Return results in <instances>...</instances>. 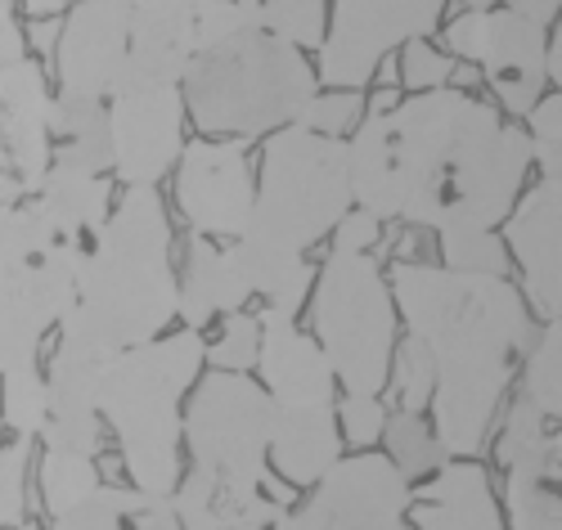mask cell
<instances>
[{
  "label": "cell",
  "instance_id": "cell-7",
  "mask_svg": "<svg viewBox=\"0 0 562 530\" xmlns=\"http://www.w3.org/2000/svg\"><path fill=\"white\" fill-rule=\"evenodd\" d=\"M315 342L347 392H383L396 347V302L369 252H329L311 287Z\"/></svg>",
  "mask_w": 562,
  "mask_h": 530
},
{
  "label": "cell",
  "instance_id": "cell-40",
  "mask_svg": "<svg viewBox=\"0 0 562 530\" xmlns=\"http://www.w3.org/2000/svg\"><path fill=\"white\" fill-rule=\"evenodd\" d=\"M383 422H387V405H383L379 392H347L342 414H338V431L351 446L369 450L373 441L383 437Z\"/></svg>",
  "mask_w": 562,
  "mask_h": 530
},
{
  "label": "cell",
  "instance_id": "cell-4",
  "mask_svg": "<svg viewBox=\"0 0 562 530\" xmlns=\"http://www.w3.org/2000/svg\"><path fill=\"white\" fill-rule=\"evenodd\" d=\"M184 113L207 135L252 139L289 126L315 94V68L302 45L244 23L216 41L194 45L180 77Z\"/></svg>",
  "mask_w": 562,
  "mask_h": 530
},
{
  "label": "cell",
  "instance_id": "cell-42",
  "mask_svg": "<svg viewBox=\"0 0 562 530\" xmlns=\"http://www.w3.org/2000/svg\"><path fill=\"white\" fill-rule=\"evenodd\" d=\"M379 225L383 221H373L369 212H347L334 229H338V238H334V252H373L379 248Z\"/></svg>",
  "mask_w": 562,
  "mask_h": 530
},
{
  "label": "cell",
  "instance_id": "cell-5",
  "mask_svg": "<svg viewBox=\"0 0 562 530\" xmlns=\"http://www.w3.org/2000/svg\"><path fill=\"white\" fill-rule=\"evenodd\" d=\"M203 351L207 347L199 328H184V332H167V337H154V342L117 351L100 373L95 409H100V422L117 431L135 490L145 495L176 490L180 418H184V396L199 382Z\"/></svg>",
  "mask_w": 562,
  "mask_h": 530
},
{
  "label": "cell",
  "instance_id": "cell-49",
  "mask_svg": "<svg viewBox=\"0 0 562 530\" xmlns=\"http://www.w3.org/2000/svg\"><path fill=\"white\" fill-rule=\"evenodd\" d=\"M23 530H36V526H23Z\"/></svg>",
  "mask_w": 562,
  "mask_h": 530
},
{
  "label": "cell",
  "instance_id": "cell-14",
  "mask_svg": "<svg viewBox=\"0 0 562 530\" xmlns=\"http://www.w3.org/2000/svg\"><path fill=\"white\" fill-rule=\"evenodd\" d=\"M257 180L244 144L203 139L176 158V207L199 238H239L252 221Z\"/></svg>",
  "mask_w": 562,
  "mask_h": 530
},
{
  "label": "cell",
  "instance_id": "cell-8",
  "mask_svg": "<svg viewBox=\"0 0 562 530\" xmlns=\"http://www.w3.org/2000/svg\"><path fill=\"white\" fill-rule=\"evenodd\" d=\"M180 431L190 441L194 467L244 486H261L270 476V396L248 373L212 369L190 396Z\"/></svg>",
  "mask_w": 562,
  "mask_h": 530
},
{
  "label": "cell",
  "instance_id": "cell-32",
  "mask_svg": "<svg viewBox=\"0 0 562 530\" xmlns=\"http://www.w3.org/2000/svg\"><path fill=\"white\" fill-rule=\"evenodd\" d=\"M239 5H248L266 32L293 45H319L329 23V0H239Z\"/></svg>",
  "mask_w": 562,
  "mask_h": 530
},
{
  "label": "cell",
  "instance_id": "cell-17",
  "mask_svg": "<svg viewBox=\"0 0 562 530\" xmlns=\"http://www.w3.org/2000/svg\"><path fill=\"white\" fill-rule=\"evenodd\" d=\"M558 216H562V199H558V184H549V180H536L504 216V225H508L504 248L522 266V302L536 311V324H558V315H562Z\"/></svg>",
  "mask_w": 562,
  "mask_h": 530
},
{
  "label": "cell",
  "instance_id": "cell-22",
  "mask_svg": "<svg viewBox=\"0 0 562 530\" xmlns=\"http://www.w3.org/2000/svg\"><path fill=\"white\" fill-rule=\"evenodd\" d=\"M171 508H176L180 530H270L279 521V504L261 486L225 481L203 467L176 481Z\"/></svg>",
  "mask_w": 562,
  "mask_h": 530
},
{
  "label": "cell",
  "instance_id": "cell-33",
  "mask_svg": "<svg viewBox=\"0 0 562 530\" xmlns=\"http://www.w3.org/2000/svg\"><path fill=\"white\" fill-rule=\"evenodd\" d=\"M145 504V490H122V486H100L72 508L55 517V530H126L131 512Z\"/></svg>",
  "mask_w": 562,
  "mask_h": 530
},
{
  "label": "cell",
  "instance_id": "cell-47",
  "mask_svg": "<svg viewBox=\"0 0 562 530\" xmlns=\"http://www.w3.org/2000/svg\"><path fill=\"white\" fill-rule=\"evenodd\" d=\"M32 19H59L68 10V0H19Z\"/></svg>",
  "mask_w": 562,
  "mask_h": 530
},
{
  "label": "cell",
  "instance_id": "cell-45",
  "mask_svg": "<svg viewBox=\"0 0 562 530\" xmlns=\"http://www.w3.org/2000/svg\"><path fill=\"white\" fill-rule=\"evenodd\" d=\"M508 10L531 19V23H540V27H553L558 23V0H508Z\"/></svg>",
  "mask_w": 562,
  "mask_h": 530
},
{
  "label": "cell",
  "instance_id": "cell-20",
  "mask_svg": "<svg viewBox=\"0 0 562 530\" xmlns=\"http://www.w3.org/2000/svg\"><path fill=\"white\" fill-rule=\"evenodd\" d=\"M199 0H126V64L131 77L180 81L194 55Z\"/></svg>",
  "mask_w": 562,
  "mask_h": 530
},
{
  "label": "cell",
  "instance_id": "cell-18",
  "mask_svg": "<svg viewBox=\"0 0 562 530\" xmlns=\"http://www.w3.org/2000/svg\"><path fill=\"white\" fill-rule=\"evenodd\" d=\"M23 203L45 238V248L81 261L90 238L100 234L104 216L113 212V184H109V176L81 171L68 162H50V171L41 176L32 199H23Z\"/></svg>",
  "mask_w": 562,
  "mask_h": 530
},
{
  "label": "cell",
  "instance_id": "cell-10",
  "mask_svg": "<svg viewBox=\"0 0 562 530\" xmlns=\"http://www.w3.org/2000/svg\"><path fill=\"white\" fill-rule=\"evenodd\" d=\"M450 55L477 64L495 90V100L508 113H531L544 94V50H549V27L504 10H463L446 27Z\"/></svg>",
  "mask_w": 562,
  "mask_h": 530
},
{
  "label": "cell",
  "instance_id": "cell-30",
  "mask_svg": "<svg viewBox=\"0 0 562 530\" xmlns=\"http://www.w3.org/2000/svg\"><path fill=\"white\" fill-rule=\"evenodd\" d=\"M383 441H387V459H392V467L401 476H428L432 467L446 463V454H441V446L432 437V427L424 422V414H405V409L387 414Z\"/></svg>",
  "mask_w": 562,
  "mask_h": 530
},
{
  "label": "cell",
  "instance_id": "cell-21",
  "mask_svg": "<svg viewBox=\"0 0 562 530\" xmlns=\"http://www.w3.org/2000/svg\"><path fill=\"white\" fill-rule=\"evenodd\" d=\"M266 459L289 486H315L342 459L338 405H270Z\"/></svg>",
  "mask_w": 562,
  "mask_h": 530
},
{
  "label": "cell",
  "instance_id": "cell-11",
  "mask_svg": "<svg viewBox=\"0 0 562 530\" xmlns=\"http://www.w3.org/2000/svg\"><path fill=\"white\" fill-rule=\"evenodd\" d=\"M109 149L113 171L131 184H158L184 149V94L180 81L131 77L109 94Z\"/></svg>",
  "mask_w": 562,
  "mask_h": 530
},
{
  "label": "cell",
  "instance_id": "cell-9",
  "mask_svg": "<svg viewBox=\"0 0 562 530\" xmlns=\"http://www.w3.org/2000/svg\"><path fill=\"white\" fill-rule=\"evenodd\" d=\"M446 0H334L319 36L315 81L329 90H360L405 41L432 36Z\"/></svg>",
  "mask_w": 562,
  "mask_h": 530
},
{
  "label": "cell",
  "instance_id": "cell-29",
  "mask_svg": "<svg viewBox=\"0 0 562 530\" xmlns=\"http://www.w3.org/2000/svg\"><path fill=\"white\" fill-rule=\"evenodd\" d=\"M95 486H100L95 459L45 446V454H41V499H45V512L59 517L64 508H72L77 499H86Z\"/></svg>",
  "mask_w": 562,
  "mask_h": 530
},
{
  "label": "cell",
  "instance_id": "cell-23",
  "mask_svg": "<svg viewBox=\"0 0 562 530\" xmlns=\"http://www.w3.org/2000/svg\"><path fill=\"white\" fill-rule=\"evenodd\" d=\"M418 530H504V517L491 499L486 467L473 459H446V467L414 499Z\"/></svg>",
  "mask_w": 562,
  "mask_h": 530
},
{
  "label": "cell",
  "instance_id": "cell-13",
  "mask_svg": "<svg viewBox=\"0 0 562 530\" xmlns=\"http://www.w3.org/2000/svg\"><path fill=\"white\" fill-rule=\"evenodd\" d=\"M495 454L504 463L508 526L513 530H562V508H558V472H562L558 418L544 414L540 405H531L527 396H513Z\"/></svg>",
  "mask_w": 562,
  "mask_h": 530
},
{
  "label": "cell",
  "instance_id": "cell-34",
  "mask_svg": "<svg viewBox=\"0 0 562 530\" xmlns=\"http://www.w3.org/2000/svg\"><path fill=\"white\" fill-rule=\"evenodd\" d=\"M45 409H50V392L36 369H14L0 373V422L14 427V437H36Z\"/></svg>",
  "mask_w": 562,
  "mask_h": 530
},
{
  "label": "cell",
  "instance_id": "cell-35",
  "mask_svg": "<svg viewBox=\"0 0 562 530\" xmlns=\"http://www.w3.org/2000/svg\"><path fill=\"white\" fill-rule=\"evenodd\" d=\"M441 257L450 270L463 274H504L508 270V248L495 229H450L441 234Z\"/></svg>",
  "mask_w": 562,
  "mask_h": 530
},
{
  "label": "cell",
  "instance_id": "cell-43",
  "mask_svg": "<svg viewBox=\"0 0 562 530\" xmlns=\"http://www.w3.org/2000/svg\"><path fill=\"white\" fill-rule=\"evenodd\" d=\"M27 55V36H23V23H19V10L14 0H0V68H10Z\"/></svg>",
  "mask_w": 562,
  "mask_h": 530
},
{
  "label": "cell",
  "instance_id": "cell-44",
  "mask_svg": "<svg viewBox=\"0 0 562 530\" xmlns=\"http://www.w3.org/2000/svg\"><path fill=\"white\" fill-rule=\"evenodd\" d=\"M126 530H180L176 508H171V495H145V504L131 512Z\"/></svg>",
  "mask_w": 562,
  "mask_h": 530
},
{
  "label": "cell",
  "instance_id": "cell-31",
  "mask_svg": "<svg viewBox=\"0 0 562 530\" xmlns=\"http://www.w3.org/2000/svg\"><path fill=\"white\" fill-rule=\"evenodd\" d=\"M387 387L396 396V409L405 414H424L437 387V364L432 351L418 342V337H405L401 347H392V364H387Z\"/></svg>",
  "mask_w": 562,
  "mask_h": 530
},
{
  "label": "cell",
  "instance_id": "cell-37",
  "mask_svg": "<svg viewBox=\"0 0 562 530\" xmlns=\"http://www.w3.org/2000/svg\"><path fill=\"white\" fill-rule=\"evenodd\" d=\"M360 90H329V94H311V100L297 109V126H306V131H319V135H334V139H342V131H351L356 122H360Z\"/></svg>",
  "mask_w": 562,
  "mask_h": 530
},
{
  "label": "cell",
  "instance_id": "cell-25",
  "mask_svg": "<svg viewBox=\"0 0 562 530\" xmlns=\"http://www.w3.org/2000/svg\"><path fill=\"white\" fill-rule=\"evenodd\" d=\"M229 252H234V261H239L252 293L266 297V311L297 315L306 306V293H311L315 274H311V266H306V257L297 248L244 229L239 238H229Z\"/></svg>",
  "mask_w": 562,
  "mask_h": 530
},
{
  "label": "cell",
  "instance_id": "cell-28",
  "mask_svg": "<svg viewBox=\"0 0 562 530\" xmlns=\"http://www.w3.org/2000/svg\"><path fill=\"white\" fill-rule=\"evenodd\" d=\"M558 360H562V337L558 324H536L531 342L522 347V392L531 405L544 414H562V382H558Z\"/></svg>",
  "mask_w": 562,
  "mask_h": 530
},
{
  "label": "cell",
  "instance_id": "cell-39",
  "mask_svg": "<svg viewBox=\"0 0 562 530\" xmlns=\"http://www.w3.org/2000/svg\"><path fill=\"white\" fill-rule=\"evenodd\" d=\"M32 459V437H14L0 450V530H14L23 521V472Z\"/></svg>",
  "mask_w": 562,
  "mask_h": 530
},
{
  "label": "cell",
  "instance_id": "cell-41",
  "mask_svg": "<svg viewBox=\"0 0 562 530\" xmlns=\"http://www.w3.org/2000/svg\"><path fill=\"white\" fill-rule=\"evenodd\" d=\"M450 59L441 50H432L428 36L418 41H405L401 45V77L409 90H437V86H450Z\"/></svg>",
  "mask_w": 562,
  "mask_h": 530
},
{
  "label": "cell",
  "instance_id": "cell-15",
  "mask_svg": "<svg viewBox=\"0 0 562 530\" xmlns=\"http://www.w3.org/2000/svg\"><path fill=\"white\" fill-rule=\"evenodd\" d=\"M50 162V77L23 55L0 68V203L32 199Z\"/></svg>",
  "mask_w": 562,
  "mask_h": 530
},
{
  "label": "cell",
  "instance_id": "cell-3",
  "mask_svg": "<svg viewBox=\"0 0 562 530\" xmlns=\"http://www.w3.org/2000/svg\"><path fill=\"white\" fill-rule=\"evenodd\" d=\"M176 319L171 221L154 184H131L104 216L100 234L77 266V302L59 319L90 337L100 351L154 342Z\"/></svg>",
  "mask_w": 562,
  "mask_h": 530
},
{
  "label": "cell",
  "instance_id": "cell-38",
  "mask_svg": "<svg viewBox=\"0 0 562 530\" xmlns=\"http://www.w3.org/2000/svg\"><path fill=\"white\" fill-rule=\"evenodd\" d=\"M531 117V162H540V180L558 184V131H562V100L558 94H540L536 109L527 113Z\"/></svg>",
  "mask_w": 562,
  "mask_h": 530
},
{
  "label": "cell",
  "instance_id": "cell-46",
  "mask_svg": "<svg viewBox=\"0 0 562 530\" xmlns=\"http://www.w3.org/2000/svg\"><path fill=\"white\" fill-rule=\"evenodd\" d=\"M32 45H41L45 55H55V36H59V23L55 19H36V27L32 32H23Z\"/></svg>",
  "mask_w": 562,
  "mask_h": 530
},
{
  "label": "cell",
  "instance_id": "cell-50",
  "mask_svg": "<svg viewBox=\"0 0 562 530\" xmlns=\"http://www.w3.org/2000/svg\"><path fill=\"white\" fill-rule=\"evenodd\" d=\"M0 427H5V422H0Z\"/></svg>",
  "mask_w": 562,
  "mask_h": 530
},
{
  "label": "cell",
  "instance_id": "cell-1",
  "mask_svg": "<svg viewBox=\"0 0 562 530\" xmlns=\"http://www.w3.org/2000/svg\"><path fill=\"white\" fill-rule=\"evenodd\" d=\"M531 139L459 86L414 90L387 113H360L347 139L351 203L373 221L437 234L495 229L522 194Z\"/></svg>",
  "mask_w": 562,
  "mask_h": 530
},
{
  "label": "cell",
  "instance_id": "cell-16",
  "mask_svg": "<svg viewBox=\"0 0 562 530\" xmlns=\"http://www.w3.org/2000/svg\"><path fill=\"white\" fill-rule=\"evenodd\" d=\"M126 64V0H77L55 36L59 90L109 100Z\"/></svg>",
  "mask_w": 562,
  "mask_h": 530
},
{
  "label": "cell",
  "instance_id": "cell-26",
  "mask_svg": "<svg viewBox=\"0 0 562 530\" xmlns=\"http://www.w3.org/2000/svg\"><path fill=\"white\" fill-rule=\"evenodd\" d=\"M50 149L55 162L109 176L113 171L109 100H90V94H72V90L50 94Z\"/></svg>",
  "mask_w": 562,
  "mask_h": 530
},
{
  "label": "cell",
  "instance_id": "cell-12",
  "mask_svg": "<svg viewBox=\"0 0 562 530\" xmlns=\"http://www.w3.org/2000/svg\"><path fill=\"white\" fill-rule=\"evenodd\" d=\"M409 476L387 454L360 450L324 472L284 530H405Z\"/></svg>",
  "mask_w": 562,
  "mask_h": 530
},
{
  "label": "cell",
  "instance_id": "cell-6",
  "mask_svg": "<svg viewBox=\"0 0 562 530\" xmlns=\"http://www.w3.org/2000/svg\"><path fill=\"white\" fill-rule=\"evenodd\" d=\"M347 212H351L347 144L334 135L306 131L297 122L270 131L248 229L306 252L324 244Z\"/></svg>",
  "mask_w": 562,
  "mask_h": 530
},
{
  "label": "cell",
  "instance_id": "cell-48",
  "mask_svg": "<svg viewBox=\"0 0 562 530\" xmlns=\"http://www.w3.org/2000/svg\"><path fill=\"white\" fill-rule=\"evenodd\" d=\"M459 5H468V10H491L495 0H459Z\"/></svg>",
  "mask_w": 562,
  "mask_h": 530
},
{
  "label": "cell",
  "instance_id": "cell-24",
  "mask_svg": "<svg viewBox=\"0 0 562 530\" xmlns=\"http://www.w3.org/2000/svg\"><path fill=\"white\" fill-rule=\"evenodd\" d=\"M248 297H252V287H248L239 261H234V252L212 248L207 238L194 234L190 257H184V274L176 279V315L190 328H203L216 315L244 311Z\"/></svg>",
  "mask_w": 562,
  "mask_h": 530
},
{
  "label": "cell",
  "instance_id": "cell-19",
  "mask_svg": "<svg viewBox=\"0 0 562 530\" xmlns=\"http://www.w3.org/2000/svg\"><path fill=\"white\" fill-rule=\"evenodd\" d=\"M261 342H257V369L270 392V405H334L338 377L324 360L319 342L297 328V315L261 311Z\"/></svg>",
  "mask_w": 562,
  "mask_h": 530
},
{
  "label": "cell",
  "instance_id": "cell-2",
  "mask_svg": "<svg viewBox=\"0 0 562 530\" xmlns=\"http://www.w3.org/2000/svg\"><path fill=\"white\" fill-rule=\"evenodd\" d=\"M392 302L437 364L432 437L446 459H473L486 446L513 356L531 342V311L504 274H463L450 266L396 261Z\"/></svg>",
  "mask_w": 562,
  "mask_h": 530
},
{
  "label": "cell",
  "instance_id": "cell-36",
  "mask_svg": "<svg viewBox=\"0 0 562 530\" xmlns=\"http://www.w3.org/2000/svg\"><path fill=\"white\" fill-rule=\"evenodd\" d=\"M257 342H261V324H257V315L234 311V315H225L221 337L203 351V364H212V369H229V373H248V369L257 364Z\"/></svg>",
  "mask_w": 562,
  "mask_h": 530
},
{
  "label": "cell",
  "instance_id": "cell-27",
  "mask_svg": "<svg viewBox=\"0 0 562 530\" xmlns=\"http://www.w3.org/2000/svg\"><path fill=\"white\" fill-rule=\"evenodd\" d=\"M50 328H55V319L45 315L36 306V297L23 287V270L0 279V373L36 369L41 342H45V332Z\"/></svg>",
  "mask_w": 562,
  "mask_h": 530
}]
</instances>
